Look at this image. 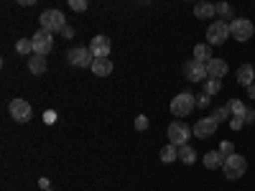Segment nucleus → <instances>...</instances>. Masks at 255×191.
<instances>
[{
	"mask_svg": "<svg viewBox=\"0 0 255 191\" xmlns=\"http://www.w3.org/2000/svg\"><path fill=\"white\" fill-rule=\"evenodd\" d=\"M194 107H197V97L191 95V92H179L174 99H171V112H174V117H189L191 112H194Z\"/></svg>",
	"mask_w": 255,
	"mask_h": 191,
	"instance_id": "1",
	"label": "nucleus"
},
{
	"mask_svg": "<svg viewBox=\"0 0 255 191\" xmlns=\"http://www.w3.org/2000/svg\"><path fill=\"white\" fill-rule=\"evenodd\" d=\"M38 23H41V28L49 31V33H61L64 28H67V18H64L61 10L51 8V10H44V13H41Z\"/></svg>",
	"mask_w": 255,
	"mask_h": 191,
	"instance_id": "2",
	"label": "nucleus"
},
{
	"mask_svg": "<svg viewBox=\"0 0 255 191\" xmlns=\"http://www.w3.org/2000/svg\"><path fill=\"white\" fill-rule=\"evenodd\" d=\"M230 38V23L227 20H212L207 28V44L209 46H222Z\"/></svg>",
	"mask_w": 255,
	"mask_h": 191,
	"instance_id": "3",
	"label": "nucleus"
},
{
	"mask_svg": "<svg viewBox=\"0 0 255 191\" xmlns=\"http://www.w3.org/2000/svg\"><path fill=\"white\" fill-rule=\"evenodd\" d=\"M248 171V161L240 156V153H235V156H230L225 163H222V174H225V179H230V181H235V179H240L243 174Z\"/></svg>",
	"mask_w": 255,
	"mask_h": 191,
	"instance_id": "4",
	"label": "nucleus"
},
{
	"mask_svg": "<svg viewBox=\"0 0 255 191\" xmlns=\"http://www.w3.org/2000/svg\"><path fill=\"white\" fill-rule=\"evenodd\" d=\"M191 135H194V130H191V127H189L186 122H179V120H176V122L168 125V143L176 145V148L186 145Z\"/></svg>",
	"mask_w": 255,
	"mask_h": 191,
	"instance_id": "5",
	"label": "nucleus"
},
{
	"mask_svg": "<svg viewBox=\"0 0 255 191\" xmlns=\"http://www.w3.org/2000/svg\"><path fill=\"white\" fill-rule=\"evenodd\" d=\"M253 33H255L253 20H248V18H235V20L230 23V36L235 38V41H240V44L250 41V38H253Z\"/></svg>",
	"mask_w": 255,
	"mask_h": 191,
	"instance_id": "6",
	"label": "nucleus"
},
{
	"mask_svg": "<svg viewBox=\"0 0 255 191\" xmlns=\"http://www.w3.org/2000/svg\"><path fill=\"white\" fill-rule=\"evenodd\" d=\"M181 72H184V77L189 79V82H194V84H204L209 77H207V64H202V61H184V67H181Z\"/></svg>",
	"mask_w": 255,
	"mask_h": 191,
	"instance_id": "7",
	"label": "nucleus"
},
{
	"mask_svg": "<svg viewBox=\"0 0 255 191\" xmlns=\"http://www.w3.org/2000/svg\"><path fill=\"white\" fill-rule=\"evenodd\" d=\"M67 61L72 64V67H92L95 56H92L90 46H72L67 51Z\"/></svg>",
	"mask_w": 255,
	"mask_h": 191,
	"instance_id": "8",
	"label": "nucleus"
},
{
	"mask_svg": "<svg viewBox=\"0 0 255 191\" xmlns=\"http://www.w3.org/2000/svg\"><path fill=\"white\" fill-rule=\"evenodd\" d=\"M8 112H10V117L15 120V122H31V117H33V107L26 102V99H13L10 104H8Z\"/></svg>",
	"mask_w": 255,
	"mask_h": 191,
	"instance_id": "9",
	"label": "nucleus"
},
{
	"mask_svg": "<svg viewBox=\"0 0 255 191\" xmlns=\"http://www.w3.org/2000/svg\"><path fill=\"white\" fill-rule=\"evenodd\" d=\"M31 41H33V54L46 56V54L54 49V33H49V31H44V28H38Z\"/></svg>",
	"mask_w": 255,
	"mask_h": 191,
	"instance_id": "10",
	"label": "nucleus"
},
{
	"mask_svg": "<svg viewBox=\"0 0 255 191\" xmlns=\"http://www.w3.org/2000/svg\"><path fill=\"white\" fill-rule=\"evenodd\" d=\"M110 49H113V44L108 36H95L90 41V51L95 59H110Z\"/></svg>",
	"mask_w": 255,
	"mask_h": 191,
	"instance_id": "11",
	"label": "nucleus"
},
{
	"mask_svg": "<svg viewBox=\"0 0 255 191\" xmlns=\"http://www.w3.org/2000/svg\"><path fill=\"white\" fill-rule=\"evenodd\" d=\"M191 130H194L197 138H212V135L217 133V122L212 120V117H202L194 127H191Z\"/></svg>",
	"mask_w": 255,
	"mask_h": 191,
	"instance_id": "12",
	"label": "nucleus"
},
{
	"mask_svg": "<svg viewBox=\"0 0 255 191\" xmlns=\"http://www.w3.org/2000/svg\"><path fill=\"white\" fill-rule=\"evenodd\" d=\"M227 72H230V67H227L225 59H212V61L207 64V77H209V79H222Z\"/></svg>",
	"mask_w": 255,
	"mask_h": 191,
	"instance_id": "13",
	"label": "nucleus"
},
{
	"mask_svg": "<svg viewBox=\"0 0 255 191\" xmlns=\"http://www.w3.org/2000/svg\"><path fill=\"white\" fill-rule=\"evenodd\" d=\"M238 82L243 84L245 90H248L250 84L255 82V67H253V64H243V67L238 69Z\"/></svg>",
	"mask_w": 255,
	"mask_h": 191,
	"instance_id": "14",
	"label": "nucleus"
},
{
	"mask_svg": "<svg viewBox=\"0 0 255 191\" xmlns=\"http://www.w3.org/2000/svg\"><path fill=\"white\" fill-rule=\"evenodd\" d=\"M28 72L31 74H44L46 72V56H41V54L28 56Z\"/></svg>",
	"mask_w": 255,
	"mask_h": 191,
	"instance_id": "15",
	"label": "nucleus"
},
{
	"mask_svg": "<svg viewBox=\"0 0 255 191\" xmlns=\"http://www.w3.org/2000/svg\"><path fill=\"white\" fill-rule=\"evenodd\" d=\"M90 69H92L97 77H108V74L113 72V61H110V59H95Z\"/></svg>",
	"mask_w": 255,
	"mask_h": 191,
	"instance_id": "16",
	"label": "nucleus"
},
{
	"mask_svg": "<svg viewBox=\"0 0 255 191\" xmlns=\"http://www.w3.org/2000/svg\"><path fill=\"white\" fill-rule=\"evenodd\" d=\"M202 163H204V168H209V171H215V168H222L225 158L220 156V151H209V153L202 158Z\"/></svg>",
	"mask_w": 255,
	"mask_h": 191,
	"instance_id": "17",
	"label": "nucleus"
},
{
	"mask_svg": "<svg viewBox=\"0 0 255 191\" xmlns=\"http://www.w3.org/2000/svg\"><path fill=\"white\" fill-rule=\"evenodd\" d=\"M194 15L202 18V20H209V18L217 15V5H212V3H199V5H194Z\"/></svg>",
	"mask_w": 255,
	"mask_h": 191,
	"instance_id": "18",
	"label": "nucleus"
},
{
	"mask_svg": "<svg viewBox=\"0 0 255 191\" xmlns=\"http://www.w3.org/2000/svg\"><path fill=\"white\" fill-rule=\"evenodd\" d=\"M227 107H230V115L235 117V120H245V112H248V104L240 102V99H230L227 102Z\"/></svg>",
	"mask_w": 255,
	"mask_h": 191,
	"instance_id": "19",
	"label": "nucleus"
},
{
	"mask_svg": "<svg viewBox=\"0 0 255 191\" xmlns=\"http://www.w3.org/2000/svg\"><path fill=\"white\" fill-rule=\"evenodd\" d=\"M179 161H181L184 166L197 163V151H194V148H191L189 143H186V145H181V148H179Z\"/></svg>",
	"mask_w": 255,
	"mask_h": 191,
	"instance_id": "20",
	"label": "nucleus"
},
{
	"mask_svg": "<svg viewBox=\"0 0 255 191\" xmlns=\"http://www.w3.org/2000/svg\"><path fill=\"white\" fill-rule=\"evenodd\" d=\"M194 61L209 64V61H212V46H209V44H197V46H194Z\"/></svg>",
	"mask_w": 255,
	"mask_h": 191,
	"instance_id": "21",
	"label": "nucleus"
},
{
	"mask_svg": "<svg viewBox=\"0 0 255 191\" xmlns=\"http://www.w3.org/2000/svg\"><path fill=\"white\" fill-rule=\"evenodd\" d=\"M161 161H163V163H176V161H179V148L171 145V143L163 145V148H161Z\"/></svg>",
	"mask_w": 255,
	"mask_h": 191,
	"instance_id": "22",
	"label": "nucleus"
},
{
	"mask_svg": "<svg viewBox=\"0 0 255 191\" xmlns=\"http://www.w3.org/2000/svg\"><path fill=\"white\" fill-rule=\"evenodd\" d=\"M15 51L23 56H33V41L31 38H18L15 41Z\"/></svg>",
	"mask_w": 255,
	"mask_h": 191,
	"instance_id": "23",
	"label": "nucleus"
},
{
	"mask_svg": "<svg viewBox=\"0 0 255 191\" xmlns=\"http://www.w3.org/2000/svg\"><path fill=\"white\" fill-rule=\"evenodd\" d=\"M202 87H204V95H217L220 90H222V79H207L204 84H202Z\"/></svg>",
	"mask_w": 255,
	"mask_h": 191,
	"instance_id": "24",
	"label": "nucleus"
},
{
	"mask_svg": "<svg viewBox=\"0 0 255 191\" xmlns=\"http://www.w3.org/2000/svg\"><path fill=\"white\" fill-rule=\"evenodd\" d=\"M232 115H230V107H227V104H225V107H215V110H212V120H215V122H225V120H230Z\"/></svg>",
	"mask_w": 255,
	"mask_h": 191,
	"instance_id": "25",
	"label": "nucleus"
},
{
	"mask_svg": "<svg viewBox=\"0 0 255 191\" xmlns=\"http://www.w3.org/2000/svg\"><path fill=\"white\" fill-rule=\"evenodd\" d=\"M217 15H220V20H222V18H227L230 23L235 20V13H232V5H227V3H220V5H217Z\"/></svg>",
	"mask_w": 255,
	"mask_h": 191,
	"instance_id": "26",
	"label": "nucleus"
},
{
	"mask_svg": "<svg viewBox=\"0 0 255 191\" xmlns=\"http://www.w3.org/2000/svg\"><path fill=\"white\" fill-rule=\"evenodd\" d=\"M220 156L227 161L230 156H235V143H230V140H222L220 143Z\"/></svg>",
	"mask_w": 255,
	"mask_h": 191,
	"instance_id": "27",
	"label": "nucleus"
},
{
	"mask_svg": "<svg viewBox=\"0 0 255 191\" xmlns=\"http://www.w3.org/2000/svg\"><path fill=\"white\" fill-rule=\"evenodd\" d=\"M69 8L74 13H84V10H87V0H69Z\"/></svg>",
	"mask_w": 255,
	"mask_h": 191,
	"instance_id": "28",
	"label": "nucleus"
},
{
	"mask_svg": "<svg viewBox=\"0 0 255 191\" xmlns=\"http://www.w3.org/2000/svg\"><path fill=\"white\" fill-rule=\"evenodd\" d=\"M197 104H199V107H209V104H212V102H209V95L202 92V95L197 97Z\"/></svg>",
	"mask_w": 255,
	"mask_h": 191,
	"instance_id": "29",
	"label": "nucleus"
},
{
	"mask_svg": "<svg viewBox=\"0 0 255 191\" xmlns=\"http://www.w3.org/2000/svg\"><path fill=\"white\" fill-rule=\"evenodd\" d=\"M135 127H138V130H145V127H148V117H145V115H138Z\"/></svg>",
	"mask_w": 255,
	"mask_h": 191,
	"instance_id": "30",
	"label": "nucleus"
},
{
	"mask_svg": "<svg viewBox=\"0 0 255 191\" xmlns=\"http://www.w3.org/2000/svg\"><path fill=\"white\" fill-rule=\"evenodd\" d=\"M245 125H250V122H255V107H248V112H245V120H243Z\"/></svg>",
	"mask_w": 255,
	"mask_h": 191,
	"instance_id": "31",
	"label": "nucleus"
},
{
	"mask_svg": "<svg viewBox=\"0 0 255 191\" xmlns=\"http://www.w3.org/2000/svg\"><path fill=\"white\" fill-rule=\"evenodd\" d=\"M243 125H245L243 120H235V117H232V120H230V127H232V130H240V127H243Z\"/></svg>",
	"mask_w": 255,
	"mask_h": 191,
	"instance_id": "32",
	"label": "nucleus"
},
{
	"mask_svg": "<svg viewBox=\"0 0 255 191\" xmlns=\"http://www.w3.org/2000/svg\"><path fill=\"white\" fill-rule=\"evenodd\" d=\"M61 36H64V38H72V36H74V28H72V26H67V28L61 31Z\"/></svg>",
	"mask_w": 255,
	"mask_h": 191,
	"instance_id": "33",
	"label": "nucleus"
},
{
	"mask_svg": "<svg viewBox=\"0 0 255 191\" xmlns=\"http://www.w3.org/2000/svg\"><path fill=\"white\" fill-rule=\"evenodd\" d=\"M248 97H250V99H255V82L248 87Z\"/></svg>",
	"mask_w": 255,
	"mask_h": 191,
	"instance_id": "34",
	"label": "nucleus"
}]
</instances>
